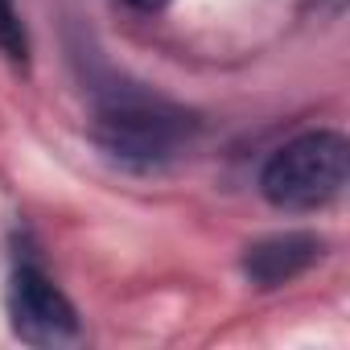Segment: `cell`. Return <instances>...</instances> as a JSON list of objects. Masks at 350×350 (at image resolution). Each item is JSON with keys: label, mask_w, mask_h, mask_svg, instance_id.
Here are the masks:
<instances>
[{"label": "cell", "mask_w": 350, "mask_h": 350, "mask_svg": "<svg viewBox=\"0 0 350 350\" xmlns=\"http://www.w3.org/2000/svg\"><path fill=\"white\" fill-rule=\"evenodd\" d=\"M132 9H140V13H157V9H165L169 0H128Z\"/></svg>", "instance_id": "8992f818"}, {"label": "cell", "mask_w": 350, "mask_h": 350, "mask_svg": "<svg viewBox=\"0 0 350 350\" xmlns=\"http://www.w3.org/2000/svg\"><path fill=\"white\" fill-rule=\"evenodd\" d=\"M91 136L116 165L161 169L194 144L198 116L148 95H116L99 107Z\"/></svg>", "instance_id": "6da1fadb"}, {"label": "cell", "mask_w": 350, "mask_h": 350, "mask_svg": "<svg viewBox=\"0 0 350 350\" xmlns=\"http://www.w3.org/2000/svg\"><path fill=\"white\" fill-rule=\"evenodd\" d=\"M346 136L305 132L276 148L260 173V194L276 211H321L346 186Z\"/></svg>", "instance_id": "7a4b0ae2"}, {"label": "cell", "mask_w": 350, "mask_h": 350, "mask_svg": "<svg viewBox=\"0 0 350 350\" xmlns=\"http://www.w3.org/2000/svg\"><path fill=\"white\" fill-rule=\"evenodd\" d=\"M9 317H13L17 338L29 346H66L83 338L79 309L33 264H21L9 280Z\"/></svg>", "instance_id": "3957f363"}, {"label": "cell", "mask_w": 350, "mask_h": 350, "mask_svg": "<svg viewBox=\"0 0 350 350\" xmlns=\"http://www.w3.org/2000/svg\"><path fill=\"white\" fill-rule=\"evenodd\" d=\"M321 260V239L309 231H284V235H268L260 243L247 247L243 256V272L256 288H280L288 280H297L301 272H309Z\"/></svg>", "instance_id": "277c9868"}, {"label": "cell", "mask_w": 350, "mask_h": 350, "mask_svg": "<svg viewBox=\"0 0 350 350\" xmlns=\"http://www.w3.org/2000/svg\"><path fill=\"white\" fill-rule=\"evenodd\" d=\"M0 54L17 66L29 62V33H25V21L13 0H0Z\"/></svg>", "instance_id": "5b68a950"}]
</instances>
